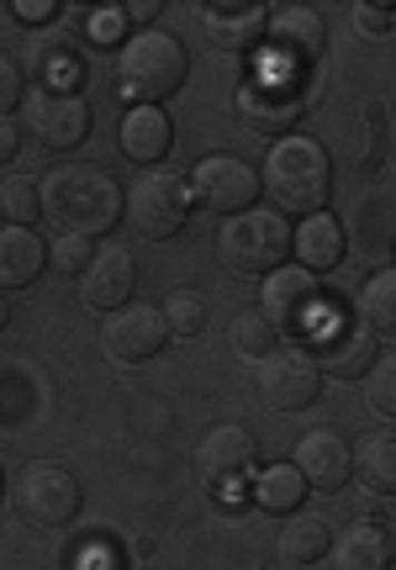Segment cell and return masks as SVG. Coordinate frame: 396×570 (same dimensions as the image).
<instances>
[{"label": "cell", "mask_w": 396, "mask_h": 570, "mask_svg": "<svg viewBox=\"0 0 396 570\" xmlns=\"http://www.w3.org/2000/svg\"><path fill=\"white\" fill-rule=\"evenodd\" d=\"M42 217L53 223L59 238H106L117 233V217L127 212L117 180L96 164H59L53 175H42Z\"/></svg>", "instance_id": "6da1fadb"}, {"label": "cell", "mask_w": 396, "mask_h": 570, "mask_svg": "<svg viewBox=\"0 0 396 570\" xmlns=\"http://www.w3.org/2000/svg\"><path fill=\"white\" fill-rule=\"evenodd\" d=\"M265 196L280 217H313L328 212L334 196V159L317 138H280L265 159Z\"/></svg>", "instance_id": "7a4b0ae2"}, {"label": "cell", "mask_w": 396, "mask_h": 570, "mask_svg": "<svg viewBox=\"0 0 396 570\" xmlns=\"http://www.w3.org/2000/svg\"><path fill=\"white\" fill-rule=\"evenodd\" d=\"M186 42L165 32V27H143L117 53V85H122V96L132 106H165L186 85Z\"/></svg>", "instance_id": "3957f363"}, {"label": "cell", "mask_w": 396, "mask_h": 570, "mask_svg": "<svg viewBox=\"0 0 396 570\" xmlns=\"http://www.w3.org/2000/svg\"><path fill=\"white\" fill-rule=\"evenodd\" d=\"M259 312L275 323V333H286V338H307V333H328L334 296L323 291V281H317L313 269L280 265L275 275H265Z\"/></svg>", "instance_id": "277c9868"}, {"label": "cell", "mask_w": 396, "mask_h": 570, "mask_svg": "<svg viewBox=\"0 0 396 570\" xmlns=\"http://www.w3.org/2000/svg\"><path fill=\"white\" fill-rule=\"evenodd\" d=\"M296 227H286L280 212H244V217H228L222 233H217V259L232 269V275H275L291 254Z\"/></svg>", "instance_id": "5b68a950"}, {"label": "cell", "mask_w": 396, "mask_h": 570, "mask_svg": "<svg viewBox=\"0 0 396 570\" xmlns=\"http://www.w3.org/2000/svg\"><path fill=\"white\" fill-rule=\"evenodd\" d=\"M196 212V196H190V180L175 175V169H143L132 190H127V223L143 244H165L180 227L190 223Z\"/></svg>", "instance_id": "8992f818"}, {"label": "cell", "mask_w": 396, "mask_h": 570, "mask_svg": "<svg viewBox=\"0 0 396 570\" xmlns=\"http://www.w3.org/2000/svg\"><path fill=\"white\" fill-rule=\"evenodd\" d=\"M238 111L254 132L265 138H291V127L307 117V96H301V80L286 75V69H259L238 85Z\"/></svg>", "instance_id": "52a82bcc"}, {"label": "cell", "mask_w": 396, "mask_h": 570, "mask_svg": "<svg viewBox=\"0 0 396 570\" xmlns=\"http://www.w3.org/2000/svg\"><path fill=\"white\" fill-rule=\"evenodd\" d=\"M80 502H85L80 475L69 465H59V460H38V465L21 470L17 512L32 529H63V523H75Z\"/></svg>", "instance_id": "ba28073f"}, {"label": "cell", "mask_w": 396, "mask_h": 570, "mask_svg": "<svg viewBox=\"0 0 396 570\" xmlns=\"http://www.w3.org/2000/svg\"><path fill=\"white\" fill-rule=\"evenodd\" d=\"M254 391H259V402L275 412H301L317 402V391H323V370H317V354L301 344H280L275 354L259 360L254 370Z\"/></svg>", "instance_id": "9c48e42d"}, {"label": "cell", "mask_w": 396, "mask_h": 570, "mask_svg": "<svg viewBox=\"0 0 396 570\" xmlns=\"http://www.w3.org/2000/svg\"><path fill=\"white\" fill-rule=\"evenodd\" d=\"M259 190H265L259 175H254L244 159H232V154H211V159H201L190 169V196H196V206L211 212V217H222V223L254 212Z\"/></svg>", "instance_id": "30bf717a"}, {"label": "cell", "mask_w": 396, "mask_h": 570, "mask_svg": "<svg viewBox=\"0 0 396 570\" xmlns=\"http://www.w3.org/2000/svg\"><path fill=\"white\" fill-rule=\"evenodd\" d=\"M254 465H259V444H254V433L244 423H217L196 449V475L217 497H232L249 481Z\"/></svg>", "instance_id": "8fae6325"}, {"label": "cell", "mask_w": 396, "mask_h": 570, "mask_svg": "<svg viewBox=\"0 0 396 570\" xmlns=\"http://www.w3.org/2000/svg\"><path fill=\"white\" fill-rule=\"evenodd\" d=\"M165 338H169V327H165V306L159 302H127L101 323V348H106V360H117V365L154 360L165 348Z\"/></svg>", "instance_id": "7c38bea8"}, {"label": "cell", "mask_w": 396, "mask_h": 570, "mask_svg": "<svg viewBox=\"0 0 396 570\" xmlns=\"http://www.w3.org/2000/svg\"><path fill=\"white\" fill-rule=\"evenodd\" d=\"M27 111V132L38 148L48 154H75L90 138V106L80 96H63V90H32V101H21Z\"/></svg>", "instance_id": "4fadbf2b"}, {"label": "cell", "mask_w": 396, "mask_h": 570, "mask_svg": "<svg viewBox=\"0 0 396 570\" xmlns=\"http://www.w3.org/2000/svg\"><path fill=\"white\" fill-rule=\"evenodd\" d=\"M265 48H270V63H275V69L301 75L307 63L323 59V48H328V21L317 17L313 6H280V11H270Z\"/></svg>", "instance_id": "5bb4252c"}, {"label": "cell", "mask_w": 396, "mask_h": 570, "mask_svg": "<svg viewBox=\"0 0 396 570\" xmlns=\"http://www.w3.org/2000/svg\"><path fill=\"white\" fill-rule=\"evenodd\" d=\"M296 470L307 475V487L334 497V491L349 487L355 475V444L338 433V428H307L301 444H296Z\"/></svg>", "instance_id": "9a60e30c"}, {"label": "cell", "mask_w": 396, "mask_h": 570, "mask_svg": "<svg viewBox=\"0 0 396 570\" xmlns=\"http://www.w3.org/2000/svg\"><path fill=\"white\" fill-rule=\"evenodd\" d=\"M132 285H138V259H132V248L122 244H101L96 248V259L90 269L80 275V302L90 312H117V306L132 302Z\"/></svg>", "instance_id": "2e32d148"}, {"label": "cell", "mask_w": 396, "mask_h": 570, "mask_svg": "<svg viewBox=\"0 0 396 570\" xmlns=\"http://www.w3.org/2000/svg\"><path fill=\"white\" fill-rule=\"evenodd\" d=\"M376 333H365V327H328L323 333V344H317V370L323 375H334V381H365L370 365H376Z\"/></svg>", "instance_id": "e0dca14e"}, {"label": "cell", "mask_w": 396, "mask_h": 570, "mask_svg": "<svg viewBox=\"0 0 396 570\" xmlns=\"http://www.w3.org/2000/svg\"><path fill=\"white\" fill-rule=\"evenodd\" d=\"M328 554H334V570H392V529L376 518H355L338 529Z\"/></svg>", "instance_id": "ac0fdd59"}, {"label": "cell", "mask_w": 396, "mask_h": 570, "mask_svg": "<svg viewBox=\"0 0 396 570\" xmlns=\"http://www.w3.org/2000/svg\"><path fill=\"white\" fill-rule=\"evenodd\" d=\"M27 63H32V80H38V90H63V96H80L85 85V59L80 48L69 38H38L27 42Z\"/></svg>", "instance_id": "d6986e66"}, {"label": "cell", "mask_w": 396, "mask_h": 570, "mask_svg": "<svg viewBox=\"0 0 396 570\" xmlns=\"http://www.w3.org/2000/svg\"><path fill=\"white\" fill-rule=\"evenodd\" d=\"M169 142H175V122L165 117V106H132L122 117V154L132 164L154 169L169 154Z\"/></svg>", "instance_id": "ffe728a7"}, {"label": "cell", "mask_w": 396, "mask_h": 570, "mask_svg": "<svg viewBox=\"0 0 396 570\" xmlns=\"http://www.w3.org/2000/svg\"><path fill=\"white\" fill-rule=\"evenodd\" d=\"M207 32L228 53H249L270 32V6H207Z\"/></svg>", "instance_id": "44dd1931"}, {"label": "cell", "mask_w": 396, "mask_h": 570, "mask_svg": "<svg viewBox=\"0 0 396 570\" xmlns=\"http://www.w3.org/2000/svg\"><path fill=\"white\" fill-rule=\"evenodd\" d=\"M291 248H296V259H301V269L323 275V269H334L344 259L349 238H344V223H338L334 212H313V217H301Z\"/></svg>", "instance_id": "7402d4cb"}, {"label": "cell", "mask_w": 396, "mask_h": 570, "mask_svg": "<svg viewBox=\"0 0 396 570\" xmlns=\"http://www.w3.org/2000/svg\"><path fill=\"white\" fill-rule=\"evenodd\" d=\"M48 265V244L32 227H6L0 233V291H27Z\"/></svg>", "instance_id": "603a6c76"}, {"label": "cell", "mask_w": 396, "mask_h": 570, "mask_svg": "<svg viewBox=\"0 0 396 570\" xmlns=\"http://www.w3.org/2000/svg\"><path fill=\"white\" fill-rule=\"evenodd\" d=\"M355 475L370 497H396V433L376 428L355 439Z\"/></svg>", "instance_id": "cb8c5ba5"}, {"label": "cell", "mask_w": 396, "mask_h": 570, "mask_svg": "<svg viewBox=\"0 0 396 570\" xmlns=\"http://www.w3.org/2000/svg\"><path fill=\"white\" fill-rule=\"evenodd\" d=\"M328 550H334L328 518H317V512H296V518H286V529H280V560H291V566H317Z\"/></svg>", "instance_id": "d4e9b609"}, {"label": "cell", "mask_w": 396, "mask_h": 570, "mask_svg": "<svg viewBox=\"0 0 396 570\" xmlns=\"http://www.w3.org/2000/svg\"><path fill=\"white\" fill-rule=\"evenodd\" d=\"M359 327L376 338L396 333V269H376L359 285Z\"/></svg>", "instance_id": "484cf974"}, {"label": "cell", "mask_w": 396, "mask_h": 570, "mask_svg": "<svg viewBox=\"0 0 396 570\" xmlns=\"http://www.w3.org/2000/svg\"><path fill=\"white\" fill-rule=\"evenodd\" d=\"M307 491H313V487H307V475L280 460V465H265V470H259V481H254V502H259L265 512H296Z\"/></svg>", "instance_id": "4316f807"}, {"label": "cell", "mask_w": 396, "mask_h": 570, "mask_svg": "<svg viewBox=\"0 0 396 570\" xmlns=\"http://www.w3.org/2000/svg\"><path fill=\"white\" fill-rule=\"evenodd\" d=\"M228 344L238 348L244 360H265V354L280 348V333H275V323L259 312V306H244V312L232 317V327H228Z\"/></svg>", "instance_id": "83f0119b"}, {"label": "cell", "mask_w": 396, "mask_h": 570, "mask_svg": "<svg viewBox=\"0 0 396 570\" xmlns=\"http://www.w3.org/2000/svg\"><path fill=\"white\" fill-rule=\"evenodd\" d=\"M42 217V185L32 175H11L0 185V223L11 227H32Z\"/></svg>", "instance_id": "f1b7e54d"}, {"label": "cell", "mask_w": 396, "mask_h": 570, "mask_svg": "<svg viewBox=\"0 0 396 570\" xmlns=\"http://www.w3.org/2000/svg\"><path fill=\"white\" fill-rule=\"evenodd\" d=\"M165 327H169V338H201V327H207V302H201L196 291H169Z\"/></svg>", "instance_id": "f546056e"}, {"label": "cell", "mask_w": 396, "mask_h": 570, "mask_svg": "<svg viewBox=\"0 0 396 570\" xmlns=\"http://www.w3.org/2000/svg\"><path fill=\"white\" fill-rule=\"evenodd\" d=\"M365 381H370V407L380 417H396V360H376Z\"/></svg>", "instance_id": "4dcf8cb0"}, {"label": "cell", "mask_w": 396, "mask_h": 570, "mask_svg": "<svg viewBox=\"0 0 396 570\" xmlns=\"http://www.w3.org/2000/svg\"><path fill=\"white\" fill-rule=\"evenodd\" d=\"M48 259L59 269H69V275H85L90 259H96V244H90V238H59V244L48 248Z\"/></svg>", "instance_id": "1f68e13d"}, {"label": "cell", "mask_w": 396, "mask_h": 570, "mask_svg": "<svg viewBox=\"0 0 396 570\" xmlns=\"http://www.w3.org/2000/svg\"><path fill=\"white\" fill-rule=\"evenodd\" d=\"M21 101H27V75H21L17 59L0 53V117H11Z\"/></svg>", "instance_id": "d6a6232c"}, {"label": "cell", "mask_w": 396, "mask_h": 570, "mask_svg": "<svg viewBox=\"0 0 396 570\" xmlns=\"http://www.w3.org/2000/svg\"><path fill=\"white\" fill-rule=\"evenodd\" d=\"M392 11L396 6H355V27L370 32V38H380V32H392Z\"/></svg>", "instance_id": "836d02e7"}, {"label": "cell", "mask_w": 396, "mask_h": 570, "mask_svg": "<svg viewBox=\"0 0 396 570\" xmlns=\"http://www.w3.org/2000/svg\"><path fill=\"white\" fill-rule=\"evenodd\" d=\"M90 32H96L101 42L122 38V32H127V11H122V6H117V11H96V17H90Z\"/></svg>", "instance_id": "e575fe53"}, {"label": "cell", "mask_w": 396, "mask_h": 570, "mask_svg": "<svg viewBox=\"0 0 396 570\" xmlns=\"http://www.w3.org/2000/svg\"><path fill=\"white\" fill-rule=\"evenodd\" d=\"M11 11H17V17L27 21V27H42V21L59 17V0H17Z\"/></svg>", "instance_id": "d590c367"}, {"label": "cell", "mask_w": 396, "mask_h": 570, "mask_svg": "<svg viewBox=\"0 0 396 570\" xmlns=\"http://www.w3.org/2000/svg\"><path fill=\"white\" fill-rule=\"evenodd\" d=\"M21 148V127L11 122V117H0V164H11Z\"/></svg>", "instance_id": "8d00e7d4"}, {"label": "cell", "mask_w": 396, "mask_h": 570, "mask_svg": "<svg viewBox=\"0 0 396 570\" xmlns=\"http://www.w3.org/2000/svg\"><path fill=\"white\" fill-rule=\"evenodd\" d=\"M127 17H138V21H154V17H159V0H138V6H127Z\"/></svg>", "instance_id": "74e56055"}, {"label": "cell", "mask_w": 396, "mask_h": 570, "mask_svg": "<svg viewBox=\"0 0 396 570\" xmlns=\"http://www.w3.org/2000/svg\"><path fill=\"white\" fill-rule=\"evenodd\" d=\"M386 154H392V164H396V117L386 122Z\"/></svg>", "instance_id": "f35d334b"}, {"label": "cell", "mask_w": 396, "mask_h": 570, "mask_svg": "<svg viewBox=\"0 0 396 570\" xmlns=\"http://www.w3.org/2000/svg\"><path fill=\"white\" fill-rule=\"evenodd\" d=\"M11 323V306H6V291H0V327Z\"/></svg>", "instance_id": "ab89813d"}, {"label": "cell", "mask_w": 396, "mask_h": 570, "mask_svg": "<svg viewBox=\"0 0 396 570\" xmlns=\"http://www.w3.org/2000/svg\"><path fill=\"white\" fill-rule=\"evenodd\" d=\"M270 570H301V566H291V560H280V566H270Z\"/></svg>", "instance_id": "60d3db41"}, {"label": "cell", "mask_w": 396, "mask_h": 570, "mask_svg": "<svg viewBox=\"0 0 396 570\" xmlns=\"http://www.w3.org/2000/svg\"><path fill=\"white\" fill-rule=\"evenodd\" d=\"M392 554H396V523H392Z\"/></svg>", "instance_id": "b9f144b4"}, {"label": "cell", "mask_w": 396, "mask_h": 570, "mask_svg": "<svg viewBox=\"0 0 396 570\" xmlns=\"http://www.w3.org/2000/svg\"><path fill=\"white\" fill-rule=\"evenodd\" d=\"M392 38H396V11H392Z\"/></svg>", "instance_id": "7bdbcfd3"}]
</instances>
